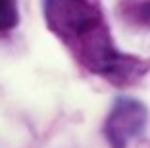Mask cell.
<instances>
[{
    "instance_id": "2",
    "label": "cell",
    "mask_w": 150,
    "mask_h": 148,
    "mask_svg": "<svg viewBox=\"0 0 150 148\" xmlns=\"http://www.w3.org/2000/svg\"><path fill=\"white\" fill-rule=\"evenodd\" d=\"M148 125V108L133 96L119 94L104 121V137L112 148H125L129 140L139 139Z\"/></svg>"
},
{
    "instance_id": "4",
    "label": "cell",
    "mask_w": 150,
    "mask_h": 148,
    "mask_svg": "<svg viewBox=\"0 0 150 148\" xmlns=\"http://www.w3.org/2000/svg\"><path fill=\"white\" fill-rule=\"evenodd\" d=\"M19 23V10L16 0H0V31H12Z\"/></svg>"
},
{
    "instance_id": "3",
    "label": "cell",
    "mask_w": 150,
    "mask_h": 148,
    "mask_svg": "<svg viewBox=\"0 0 150 148\" xmlns=\"http://www.w3.org/2000/svg\"><path fill=\"white\" fill-rule=\"evenodd\" d=\"M121 16L133 25L150 29V0H123Z\"/></svg>"
},
{
    "instance_id": "1",
    "label": "cell",
    "mask_w": 150,
    "mask_h": 148,
    "mask_svg": "<svg viewBox=\"0 0 150 148\" xmlns=\"http://www.w3.org/2000/svg\"><path fill=\"white\" fill-rule=\"evenodd\" d=\"M46 27L91 73L115 87L139 83L150 71V60L119 52L104 16L93 0H42Z\"/></svg>"
}]
</instances>
